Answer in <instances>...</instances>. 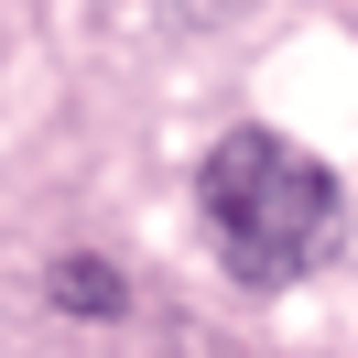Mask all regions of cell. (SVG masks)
I'll return each mask as SVG.
<instances>
[{
    "label": "cell",
    "mask_w": 358,
    "mask_h": 358,
    "mask_svg": "<svg viewBox=\"0 0 358 358\" xmlns=\"http://www.w3.org/2000/svg\"><path fill=\"white\" fill-rule=\"evenodd\" d=\"M55 304H66V315H120L131 282H120L109 261H55Z\"/></svg>",
    "instance_id": "cell-2"
},
{
    "label": "cell",
    "mask_w": 358,
    "mask_h": 358,
    "mask_svg": "<svg viewBox=\"0 0 358 358\" xmlns=\"http://www.w3.org/2000/svg\"><path fill=\"white\" fill-rule=\"evenodd\" d=\"M196 217H206V239H217V261L239 271L250 293H271V282H293V271L326 261L336 174L304 141H282V131H228L217 152H206V174H196Z\"/></svg>",
    "instance_id": "cell-1"
}]
</instances>
